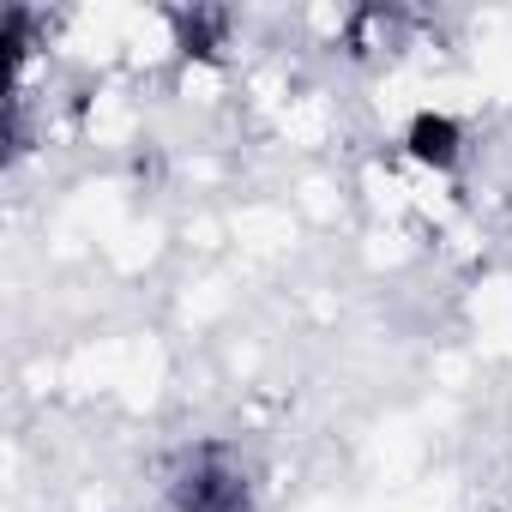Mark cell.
I'll return each instance as SVG.
<instances>
[{
  "instance_id": "cell-1",
  "label": "cell",
  "mask_w": 512,
  "mask_h": 512,
  "mask_svg": "<svg viewBox=\"0 0 512 512\" xmlns=\"http://www.w3.org/2000/svg\"><path fill=\"white\" fill-rule=\"evenodd\" d=\"M163 494L175 512H260L253 464L229 440H193L163 464Z\"/></svg>"
},
{
  "instance_id": "cell-2",
  "label": "cell",
  "mask_w": 512,
  "mask_h": 512,
  "mask_svg": "<svg viewBox=\"0 0 512 512\" xmlns=\"http://www.w3.org/2000/svg\"><path fill=\"white\" fill-rule=\"evenodd\" d=\"M458 121L452 115H416V127H410V157L416 163H434V169H452L458 163Z\"/></svg>"
}]
</instances>
